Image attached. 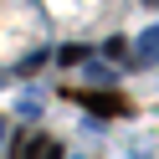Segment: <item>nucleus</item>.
<instances>
[{"mask_svg": "<svg viewBox=\"0 0 159 159\" xmlns=\"http://www.w3.org/2000/svg\"><path fill=\"white\" fill-rule=\"evenodd\" d=\"M67 98H77L82 108H93V113H103V118H118V113H128V103H123L118 93H77V87H72Z\"/></svg>", "mask_w": 159, "mask_h": 159, "instance_id": "obj_1", "label": "nucleus"}, {"mask_svg": "<svg viewBox=\"0 0 159 159\" xmlns=\"http://www.w3.org/2000/svg\"><path fill=\"white\" fill-rule=\"evenodd\" d=\"M21 159H62V144L57 139H31V144H21Z\"/></svg>", "mask_w": 159, "mask_h": 159, "instance_id": "obj_2", "label": "nucleus"}]
</instances>
